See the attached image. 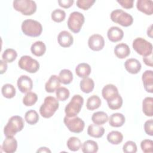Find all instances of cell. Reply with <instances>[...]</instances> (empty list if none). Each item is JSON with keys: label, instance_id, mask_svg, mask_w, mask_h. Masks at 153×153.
I'll return each instance as SVG.
<instances>
[{"label": "cell", "instance_id": "cell-1", "mask_svg": "<svg viewBox=\"0 0 153 153\" xmlns=\"http://www.w3.org/2000/svg\"><path fill=\"white\" fill-rule=\"evenodd\" d=\"M59 106V103L56 98L51 96H47L39 108V113L42 117L49 118L54 114Z\"/></svg>", "mask_w": 153, "mask_h": 153}, {"label": "cell", "instance_id": "cell-2", "mask_svg": "<svg viewBox=\"0 0 153 153\" xmlns=\"http://www.w3.org/2000/svg\"><path fill=\"white\" fill-rule=\"evenodd\" d=\"M24 121L20 116H12L4 128L5 137H14L17 132L22 130L24 127Z\"/></svg>", "mask_w": 153, "mask_h": 153}, {"label": "cell", "instance_id": "cell-3", "mask_svg": "<svg viewBox=\"0 0 153 153\" xmlns=\"http://www.w3.org/2000/svg\"><path fill=\"white\" fill-rule=\"evenodd\" d=\"M21 28L25 35L31 37L39 36L42 31L41 24L39 22L32 19L24 20L22 23Z\"/></svg>", "mask_w": 153, "mask_h": 153}, {"label": "cell", "instance_id": "cell-4", "mask_svg": "<svg viewBox=\"0 0 153 153\" xmlns=\"http://www.w3.org/2000/svg\"><path fill=\"white\" fill-rule=\"evenodd\" d=\"M13 5L14 10L25 16H30L36 11V4L32 0H16Z\"/></svg>", "mask_w": 153, "mask_h": 153}, {"label": "cell", "instance_id": "cell-5", "mask_svg": "<svg viewBox=\"0 0 153 153\" xmlns=\"http://www.w3.org/2000/svg\"><path fill=\"white\" fill-rule=\"evenodd\" d=\"M84 103V99L79 94L74 95L66 106L65 112L68 117H75L80 112Z\"/></svg>", "mask_w": 153, "mask_h": 153}, {"label": "cell", "instance_id": "cell-6", "mask_svg": "<svg viewBox=\"0 0 153 153\" xmlns=\"http://www.w3.org/2000/svg\"><path fill=\"white\" fill-rule=\"evenodd\" d=\"M111 19L114 23L124 27L130 26L133 22V17L121 9H116L112 11L111 13Z\"/></svg>", "mask_w": 153, "mask_h": 153}, {"label": "cell", "instance_id": "cell-7", "mask_svg": "<svg viewBox=\"0 0 153 153\" xmlns=\"http://www.w3.org/2000/svg\"><path fill=\"white\" fill-rule=\"evenodd\" d=\"M85 21L84 15L78 11L71 13L68 20V28L75 33H78Z\"/></svg>", "mask_w": 153, "mask_h": 153}, {"label": "cell", "instance_id": "cell-8", "mask_svg": "<svg viewBox=\"0 0 153 153\" xmlns=\"http://www.w3.org/2000/svg\"><path fill=\"white\" fill-rule=\"evenodd\" d=\"M132 46L137 53L143 57L149 56L152 53V44L142 38L134 39Z\"/></svg>", "mask_w": 153, "mask_h": 153}, {"label": "cell", "instance_id": "cell-9", "mask_svg": "<svg viewBox=\"0 0 153 153\" xmlns=\"http://www.w3.org/2000/svg\"><path fill=\"white\" fill-rule=\"evenodd\" d=\"M19 66L29 73H35L39 69V62L29 56H23L18 62Z\"/></svg>", "mask_w": 153, "mask_h": 153}, {"label": "cell", "instance_id": "cell-10", "mask_svg": "<svg viewBox=\"0 0 153 153\" xmlns=\"http://www.w3.org/2000/svg\"><path fill=\"white\" fill-rule=\"evenodd\" d=\"M63 122L68 130L75 133L82 132L85 127L84 121L76 116L72 117L65 116L63 119Z\"/></svg>", "mask_w": 153, "mask_h": 153}, {"label": "cell", "instance_id": "cell-11", "mask_svg": "<svg viewBox=\"0 0 153 153\" xmlns=\"http://www.w3.org/2000/svg\"><path fill=\"white\" fill-rule=\"evenodd\" d=\"M89 48L93 51H100L105 45L103 37L99 34H93L90 36L88 40Z\"/></svg>", "mask_w": 153, "mask_h": 153}, {"label": "cell", "instance_id": "cell-12", "mask_svg": "<svg viewBox=\"0 0 153 153\" xmlns=\"http://www.w3.org/2000/svg\"><path fill=\"white\" fill-rule=\"evenodd\" d=\"M19 90L23 93H26L31 91L33 88V82L32 79L25 75H21L17 82Z\"/></svg>", "mask_w": 153, "mask_h": 153}, {"label": "cell", "instance_id": "cell-13", "mask_svg": "<svg viewBox=\"0 0 153 153\" xmlns=\"http://www.w3.org/2000/svg\"><path fill=\"white\" fill-rule=\"evenodd\" d=\"M102 94L103 99L108 101L115 98L119 93L118 88L115 85L109 84L103 87L102 90Z\"/></svg>", "mask_w": 153, "mask_h": 153}, {"label": "cell", "instance_id": "cell-14", "mask_svg": "<svg viewBox=\"0 0 153 153\" xmlns=\"http://www.w3.org/2000/svg\"><path fill=\"white\" fill-rule=\"evenodd\" d=\"M57 41L59 45L62 47H69L74 42L72 35L66 30L61 31L57 36Z\"/></svg>", "mask_w": 153, "mask_h": 153}, {"label": "cell", "instance_id": "cell-15", "mask_svg": "<svg viewBox=\"0 0 153 153\" xmlns=\"http://www.w3.org/2000/svg\"><path fill=\"white\" fill-rule=\"evenodd\" d=\"M107 36L110 41L117 42L123 39L124 32L121 28L117 26H112L108 29Z\"/></svg>", "mask_w": 153, "mask_h": 153}, {"label": "cell", "instance_id": "cell-16", "mask_svg": "<svg viewBox=\"0 0 153 153\" xmlns=\"http://www.w3.org/2000/svg\"><path fill=\"white\" fill-rule=\"evenodd\" d=\"M145 90L150 93H153V72L151 70L145 71L142 76Z\"/></svg>", "mask_w": 153, "mask_h": 153}, {"label": "cell", "instance_id": "cell-17", "mask_svg": "<svg viewBox=\"0 0 153 153\" xmlns=\"http://www.w3.org/2000/svg\"><path fill=\"white\" fill-rule=\"evenodd\" d=\"M124 67L128 72L131 74H136L140 71L142 66L138 60L130 58L125 62Z\"/></svg>", "mask_w": 153, "mask_h": 153}, {"label": "cell", "instance_id": "cell-18", "mask_svg": "<svg viewBox=\"0 0 153 153\" xmlns=\"http://www.w3.org/2000/svg\"><path fill=\"white\" fill-rule=\"evenodd\" d=\"M137 10L146 15L153 13V2L151 0H138L136 2Z\"/></svg>", "mask_w": 153, "mask_h": 153}, {"label": "cell", "instance_id": "cell-19", "mask_svg": "<svg viewBox=\"0 0 153 153\" xmlns=\"http://www.w3.org/2000/svg\"><path fill=\"white\" fill-rule=\"evenodd\" d=\"M3 151L6 153H13L17 148V142L14 137H6L1 146Z\"/></svg>", "mask_w": 153, "mask_h": 153}, {"label": "cell", "instance_id": "cell-20", "mask_svg": "<svg viewBox=\"0 0 153 153\" xmlns=\"http://www.w3.org/2000/svg\"><path fill=\"white\" fill-rule=\"evenodd\" d=\"M60 86L59 76L56 75H51L45 84V89L48 93H53Z\"/></svg>", "mask_w": 153, "mask_h": 153}, {"label": "cell", "instance_id": "cell-21", "mask_svg": "<svg viewBox=\"0 0 153 153\" xmlns=\"http://www.w3.org/2000/svg\"><path fill=\"white\" fill-rule=\"evenodd\" d=\"M114 53L118 58L123 59L129 56L130 54V49L127 44L120 43L115 47Z\"/></svg>", "mask_w": 153, "mask_h": 153}, {"label": "cell", "instance_id": "cell-22", "mask_svg": "<svg viewBox=\"0 0 153 153\" xmlns=\"http://www.w3.org/2000/svg\"><path fill=\"white\" fill-rule=\"evenodd\" d=\"M109 124L112 127H120L125 123L126 118L121 113H114L109 118Z\"/></svg>", "mask_w": 153, "mask_h": 153}, {"label": "cell", "instance_id": "cell-23", "mask_svg": "<svg viewBox=\"0 0 153 153\" xmlns=\"http://www.w3.org/2000/svg\"><path fill=\"white\" fill-rule=\"evenodd\" d=\"M105 133V129L103 127L96 124H90L87 128V134L93 137L100 138L103 136Z\"/></svg>", "mask_w": 153, "mask_h": 153}, {"label": "cell", "instance_id": "cell-24", "mask_svg": "<svg viewBox=\"0 0 153 153\" xmlns=\"http://www.w3.org/2000/svg\"><path fill=\"white\" fill-rule=\"evenodd\" d=\"M91 72L90 66L86 63L78 64L75 68L76 74L80 78H86L89 76Z\"/></svg>", "mask_w": 153, "mask_h": 153}, {"label": "cell", "instance_id": "cell-25", "mask_svg": "<svg viewBox=\"0 0 153 153\" xmlns=\"http://www.w3.org/2000/svg\"><path fill=\"white\" fill-rule=\"evenodd\" d=\"M30 51L33 55L40 57L44 55L45 53L46 46L42 41H38L32 44Z\"/></svg>", "mask_w": 153, "mask_h": 153}, {"label": "cell", "instance_id": "cell-26", "mask_svg": "<svg viewBox=\"0 0 153 153\" xmlns=\"http://www.w3.org/2000/svg\"><path fill=\"white\" fill-rule=\"evenodd\" d=\"M142 111L146 116H153V98L152 97H146L143 99Z\"/></svg>", "mask_w": 153, "mask_h": 153}, {"label": "cell", "instance_id": "cell-27", "mask_svg": "<svg viewBox=\"0 0 153 153\" xmlns=\"http://www.w3.org/2000/svg\"><path fill=\"white\" fill-rule=\"evenodd\" d=\"M79 86L82 92L85 93H89L93 90L94 87V82L91 78L86 77L84 78L80 81Z\"/></svg>", "mask_w": 153, "mask_h": 153}, {"label": "cell", "instance_id": "cell-28", "mask_svg": "<svg viewBox=\"0 0 153 153\" xmlns=\"http://www.w3.org/2000/svg\"><path fill=\"white\" fill-rule=\"evenodd\" d=\"M91 120L94 124L101 126L108 121V116L103 111H97L93 113L91 117Z\"/></svg>", "mask_w": 153, "mask_h": 153}, {"label": "cell", "instance_id": "cell-29", "mask_svg": "<svg viewBox=\"0 0 153 153\" xmlns=\"http://www.w3.org/2000/svg\"><path fill=\"white\" fill-rule=\"evenodd\" d=\"M82 151L84 153H96L97 152L99 147L97 142L92 140H87L82 145Z\"/></svg>", "mask_w": 153, "mask_h": 153}, {"label": "cell", "instance_id": "cell-30", "mask_svg": "<svg viewBox=\"0 0 153 153\" xmlns=\"http://www.w3.org/2000/svg\"><path fill=\"white\" fill-rule=\"evenodd\" d=\"M102 103L100 97L97 95H92L87 100L86 107L88 110L93 111L99 108Z\"/></svg>", "mask_w": 153, "mask_h": 153}, {"label": "cell", "instance_id": "cell-31", "mask_svg": "<svg viewBox=\"0 0 153 153\" xmlns=\"http://www.w3.org/2000/svg\"><path fill=\"white\" fill-rule=\"evenodd\" d=\"M107 140L112 145H118L122 142L123 135L118 131H112L108 134Z\"/></svg>", "mask_w": 153, "mask_h": 153}, {"label": "cell", "instance_id": "cell-32", "mask_svg": "<svg viewBox=\"0 0 153 153\" xmlns=\"http://www.w3.org/2000/svg\"><path fill=\"white\" fill-rule=\"evenodd\" d=\"M58 76L60 82L65 85L70 84L73 80L72 72L70 70L66 69H62L60 72Z\"/></svg>", "mask_w": 153, "mask_h": 153}, {"label": "cell", "instance_id": "cell-33", "mask_svg": "<svg viewBox=\"0 0 153 153\" xmlns=\"http://www.w3.org/2000/svg\"><path fill=\"white\" fill-rule=\"evenodd\" d=\"M68 148L72 151H78L82 147V143L80 139L76 137H71L67 141Z\"/></svg>", "mask_w": 153, "mask_h": 153}, {"label": "cell", "instance_id": "cell-34", "mask_svg": "<svg viewBox=\"0 0 153 153\" xmlns=\"http://www.w3.org/2000/svg\"><path fill=\"white\" fill-rule=\"evenodd\" d=\"M1 92L5 97L7 99H11L16 95V91L15 87L12 84H5L2 87Z\"/></svg>", "mask_w": 153, "mask_h": 153}, {"label": "cell", "instance_id": "cell-35", "mask_svg": "<svg viewBox=\"0 0 153 153\" xmlns=\"http://www.w3.org/2000/svg\"><path fill=\"white\" fill-rule=\"evenodd\" d=\"M25 119L29 124L34 125L39 120V115L36 111L30 109L25 113Z\"/></svg>", "mask_w": 153, "mask_h": 153}, {"label": "cell", "instance_id": "cell-36", "mask_svg": "<svg viewBox=\"0 0 153 153\" xmlns=\"http://www.w3.org/2000/svg\"><path fill=\"white\" fill-rule=\"evenodd\" d=\"M17 56L16 51L13 48L6 49L2 54V60L7 63H11L14 61Z\"/></svg>", "mask_w": 153, "mask_h": 153}, {"label": "cell", "instance_id": "cell-37", "mask_svg": "<svg viewBox=\"0 0 153 153\" xmlns=\"http://www.w3.org/2000/svg\"><path fill=\"white\" fill-rule=\"evenodd\" d=\"M38 100V96L35 93L27 92L23 98V103L26 106H31Z\"/></svg>", "mask_w": 153, "mask_h": 153}, {"label": "cell", "instance_id": "cell-38", "mask_svg": "<svg viewBox=\"0 0 153 153\" xmlns=\"http://www.w3.org/2000/svg\"><path fill=\"white\" fill-rule=\"evenodd\" d=\"M123 99L120 94H118L115 98L107 101L108 107L112 110L120 109L123 105Z\"/></svg>", "mask_w": 153, "mask_h": 153}, {"label": "cell", "instance_id": "cell-39", "mask_svg": "<svg viewBox=\"0 0 153 153\" xmlns=\"http://www.w3.org/2000/svg\"><path fill=\"white\" fill-rule=\"evenodd\" d=\"M70 92L66 87H59L56 91L57 99L60 101H65L69 97Z\"/></svg>", "mask_w": 153, "mask_h": 153}, {"label": "cell", "instance_id": "cell-40", "mask_svg": "<svg viewBox=\"0 0 153 153\" xmlns=\"http://www.w3.org/2000/svg\"><path fill=\"white\" fill-rule=\"evenodd\" d=\"M51 19L55 22L60 23L63 21L66 17V13L65 11L61 9H56L51 13Z\"/></svg>", "mask_w": 153, "mask_h": 153}, {"label": "cell", "instance_id": "cell-41", "mask_svg": "<svg viewBox=\"0 0 153 153\" xmlns=\"http://www.w3.org/2000/svg\"><path fill=\"white\" fill-rule=\"evenodd\" d=\"M140 147L145 153H152L153 152V141L150 139H144L140 143Z\"/></svg>", "mask_w": 153, "mask_h": 153}, {"label": "cell", "instance_id": "cell-42", "mask_svg": "<svg viewBox=\"0 0 153 153\" xmlns=\"http://www.w3.org/2000/svg\"><path fill=\"white\" fill-rule=\"evenodd\" d=\"M123 151L125 153H135L137 152L136 144L133 141L128 140L124 144Z\"/></svg>", "mask_w": 153, "mask_h": 153}, {"label": "cell", "instance_id": "cell-43", "mask_svg": "<svg viewBox=\"0 0 153 153\" xmlns=\"http://www.w3.org/2000/svg\"><path fill=\"white\" fill-rule=\"evenodd\" d=\"M94 2V0H78L76 4L77 7L79 8L84 10H87L93 5Z\"/></svg>", "mask_w": 153, "mask_h": 153}, {"label": "cell", "instance_id": "cell-44", "mask_svg": "<svg viewBox=\"0 0 153 153\" xmlns=\"http://www.w3.org/2000/svg\"><path fill=\"white\" fill-rule=\"evenodd\" d=\"M144 130L145 133L152 136L153 135V120L150 119L147 120L144 124Z\"/></svg>", "mask_w": 153, "mask_h": 153}, {"label": "cell", "instance_id": "cell-45", "mask_svg": "<svg viewBox=\"0 0 153 153\" xmlns=\"http://www.w3.org/2000/svg\"><path fill=\"white\" fill-rule=\"evenodd\" d=\"M117 2L119 3L121 7L126 9L131 8L133 7V0H118Z\"/></svg>", "mask_w": 153, "mask_h": 153}, {"label": "cell", "instance_id": "cell-46", "mask_svg": "<svg viewBox=\"0 0 153 153\" xmlns=\"http://www.w3.org/2000/svg\"><path fill=\"white\" fill-rule=\"evenodd\" d=\"M74 0H59L58 1L59 5L63 8H68L74 4Z\"/></svg>", "mask_w": 153, "mask_h": 153}, {"label": "cell", "instance_id": "cell-47", "mask_svg": "<svg viewBox=\"0 0 153 153\" xmlns=\"http://www.w3.org/2000/svg\"><path fill=\"white\" fill-rule=\"evenodd\" d=\"M143 61L145 64L147 66L152 67L153 66L152 63V53L149 56L143 57Z\"/></svg>", "mask_w": 153, "mask_h": 153}, {"label": "cell", "instance_id": "cell-48", "mask_svg": "<svg viewBox=\"0 0 153 153\" xmlns=\"http://www.w3.org/2000/svg\"><path fill=\"white\" fill-rule=\"evenodd\" d=\"M7 69V62L3 60H0V73L1 74H3L6 72Z\"/></svg>", "mask_w": 153, "mask_h": 153}, {"label": "cell", "instance_id": "cell-49", "mask_svg": "<svg viewBox=\"0 0 153 153\" xmlns=\"http://www.w3.org/2000/svg\"><path fill=\"white\" fill-rule=\"evenodd\" d=\"M37 152H51V151L48 148H46V147H41L39 148L37 151Z\"/></svg>", "mask_w": 153, "mask_h": 153}, {"label": "cell", "instance_id": "cell-50", "mask_svg": "<svg viewBox=\"0 0 153 153\" xmlns=\"http://www.w3.org/2000/svg\"><path fill=\"white\" fill-rule=\"evenodd\" d=\"M151 27H152V25H151V26H149V27L148 28V30H147V35H148V36H149L151 37V38L152 37V29H151Z\"/></svg>", "mask_w": 153, "mask_h": 153}]
</instances>
